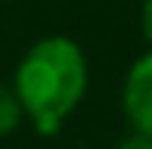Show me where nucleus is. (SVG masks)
Segmentation results:
<instances>
[{
  "label": "nucleus",
  "instance_id": "5",
  "mask_svg": "<svg viewBox=\"0 0 152 149\" xmlns=\"http://www.w3.org/2000/svg\"><path fill=\"white\" fill-rule=\"evenodd\" d=\"M121 149H152V140L149 137H140V134H134V137H127L121 143Z\"/></svg>",
  "mask_w": 152,
  "mask_h": 149
},
{
  "label": "nucleus",
  "instance_id": "3",
  "mask_svg": "<svg viewBox=\"0 0 152 149\" xmlns=\"http://www.w3.org/2000/svg\"><path fill=\"white\" fill-rule=\"evenodd\" d=\"M22 115H25V112H22V106H19L12 87L0 84V137L10 134V131H16L19 121H22Z\"/></svg>",
  "mask_w": 152,
  "mask_h": 149
},
{
  "label": "nucleus",
  "instance_id": "4",
  "mask_svg": "<svg viewBox=\"0 0 152 149\" xmlns=\"http://www.w3.org/2000/svg\"><path fill=\"white\" fill-rule=\"evenodd\" d=\"M140 28H143V37H146V40H149V47H152V0H146V3H143Z\"/></svg>",
  "mask_w": 152,
  "mask_h": 149
},
{
  "label": "nucleus",
  "instance_id": "1",
  "mask_svg": "<svg viewBox=\"0 0 152 149\" xmlns=\"http://www.w3.org/2000/svg\"><path fill=\"white\" fill-rule=\"evenodd\" d=\"M12 93L40 134H56L87 93V59L81 47L62 34L40 37L19 62Z\"/></svg>",
  "mask_w": 152,
  "mask_h": 149
},
{
  "label": "nucleus",
  "instance_id": "2",
  "mask_svg": "<svg viewBox=\"0 0 152 149\" xmlns=\"http://www.w3.org/2000/svg\"><path fill=\"white\" fill-rule=\"evenodd\" d=\"M124 112L140 137L152 140V50L130 65L124 78Z\"/></svg>",
  "mask_w": 152,
  "mask_h": 149
}]
</instances>
